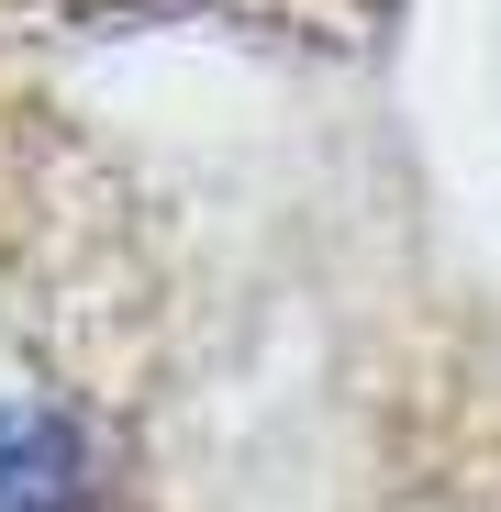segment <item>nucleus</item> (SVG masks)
<instances>
[{"mask_svg":"<svg viewBox=\"0 0 501 512\" xmlns=\"http://www.w3.org/2000/svg\"><path fill=\"white\" fill-rule=\"evenodd\" d=\"M0 512H90V446L56 412H0Z\"/></svg>","mask_w":501,"mask_h":512,"instance_id":"obj_1","label":"nucleus"}]
</instances>
